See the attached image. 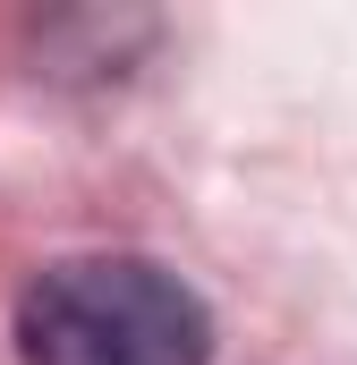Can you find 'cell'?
<instances>
[{"label": "cell", "instance_id": "6da1fadb", "mask_svg": "<svg viewBox=\"0 0 357 365\" xmlns=\"http://www.w3.org/2000/svg\"><path fill=\"white\" fill-rule=\"evenodd\" d=\"M26 365H204L213 323L196 289L145 255H77L26 289L17 306Z\"/></svg>", "mask_w": 357, "mask_h": 365}]
</instances>
